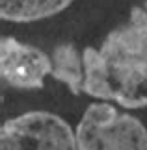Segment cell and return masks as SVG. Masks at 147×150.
<instances>
[{
    "mask_svg": "<svg viewBox=\"0 0 147 150\" xmlns=\"http://www.w3.org/2000/svg\"><path fill=\"white\" fill-rule=\"evenodd\" d=\"M52 72L50 76L67 85V89L73 95L84 93L86 83V69H84V57L78 52V48L71 43H63L52 50Z\"/></svg>",
    "mask_w": 147,
    "mask_h": 150,
    "instance_id": "obj_5",
    "label": "cell"
},
{
    "mask_svg": "<svg viewBox=\"0 0 147 150\" xmlns=\"http://www.w3.org/2000/svg\"><path fill=\"white\" fill-rule=\"evenodd\" d=\"M75 134L78 150H147L143 122L104 100L86 108Z\"/></svg>",
    "mask_w": 147,
    "mask_h": 150,
    "instance_id": "obj_2",
    "label": "cell"
},
{
    "mask_svg": "<svg viewBox=\"0 0 147 150\" xmlns=\"http://www.w3.org/2000/svg\"><path fill=\"white\" fill-rule=\"evenodd\" d=\"M0 150H78L76 134L50 111H28L0 128Z\"/></svg>",
    "mask_w": 147,
    "mask_h": 150,
    "instance_id": "obj_3",
    "label": "cell"
},
{
    "mask_svg": "<svg viewBox=\"0 0 147 150\" xmlns=\"http://www.w3.org/2000/svg\"><path fill=\"white\" fill-rule=\"evenodd\" d=\"M84 93L97 100L138 109L147 106V0L134 6L128 19L103 43L82 52Z\"/></svg>",
    "mask_w": 147,
    "mask_h": 150,
    "instance_id": "obj_1",
    "label": "cell"
},
{
    "mask_svg": "<svg viewBox=\"0 0 147 150\" xmlns=\"http://www.w3.org/2000/svg\"><path fill=\"white\" fill-rule=\"evenodd\" d=\"M75 0H0V17L9 22H36L67 9Z\"/></svg>",
    "mask_w": 147,
    "mask_h": 150,
    "instance_id": "obj_6",
    "label": "cell"
},
{
    "mask_svg": "<svg viewBox=\"0 0 147 150\" xmlns=\"http://www.w3.org/2000/svg\"><path fill=\"white\" fill-rule=\"evenodd\" d=\"M0 72L9 87L21 91L41 89L52 72V57L37 47L4 35L0 39Z\"/></svg>",
    "mask_w": 147,
    "mask_h": 150,
    "instance_id": "obj_4",
    "label": "cell"
}]
</instances>
